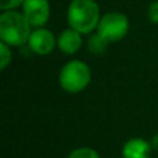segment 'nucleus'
Segmentation results:
<instances>
[{
    "instance_id": "nucleus-1",
    "label": "nucleus",
    "mask_w": 158,
    "mask_h": 158,
    "mask_svg": "<svg viewBox=\"0 0 158 158\" xmlns=\"http://www.w3.org/2000/svg\"><path fill=\"white\" fill-rule=\"evenodd\" d=\"M101 15L96 0H71L67 8V24L82 35H90L96 32Z\"/></svg>"
},
{
    "instance_id": "nucleus-2",
    "label": "nucleus",
    "mask_w": 158,
    "mask_h": 158,
    "mask_svg": "<svg viewBox=\"0 0 158 158\" xmlns=\"http://www.w3.org/2000/svg\"><path fill=\"white\" fill-rule=\"evenodd\" d=\"M33 28L22 11L8 10L0 14V42L11 47H21L28 43Z\"/></svg>"
},
{
    "instance_id": "nucleus-3",
    "label": "nucleus",
    "mask_w": 158,
    "mask_h": 158,
    "mask_svg": "<svg viewBox=\"0 0 158 158\" xmlns=\"http://www.w3.org/2000/svg\"><path fill=\"white\" fill-rule=\"evenodd\" d=\"M92 82V69L82 60H69L61 67L58 83L65 93L78 94L87 89Z\"/></svg>"
},
{
    "instance_id": "nucleus-4",
    "label": "nucleus",
    "mask_w": 158,
    "mask_h": 158,
    "mask_svg": "<svg viewBox=\"0 0 158 158\" xmlns=\"http://www.w3.org/2000/svg\"><path fill=\"white\" fill-rule=\"evenodd\" d=\"M131 29L129 18L121 11H108L101 15L96 32L108 43H117L126 38Z\"/></svg>"
},
{
    "instance_id": "nucleus-5",
    "label": "nucleus",
    "mask_w": 158,
    "mask_h": 158,
    "mask_svg": "<svg viewBox=\"0 0 158 158\" xmlns=\"http://www.w3.org/2000/svg\"><path fill=\"white\" fill-rule=\"evenodd\" d=\"M27 46L36 56H49L57 47V38L46 27L33 28Z\"/></svg>"
},
{
    "instance_id": "nucleus-6",
    "label": "nucleus",
    "mask_w": 158,
    "mask_h": 158,
    "mask_svg": "<svg viewBox=\"0 0 158 158\" xmlns=\"http://www.w3.org/2000/svg\"><path fill=\"white\" fill-rule=\"evenodd\" d=\"M21 8L22 14L32 28L46 27L50 19L52 7L49 0H25Z\"/></svg>"
},
{
    "instance_id": "nucleus-7",
    "label": "nucleus",
    "mask_w": 158,
    "mask_h": 158,
    "mask_svg": "<svg viewBox=\"0 0 158 158\" xmlns=\"http://www.w3.org/2000/svg\"><path fill=\"white\" fill-rule=\"evenodd\" d=\"M83 35L72 28H65L57 35V49L65 56H75L83 47Z\"/></svg>"
},
{
    "instance_id": "nucleus-8",
    "label": "nucleus",
    "mask_w": 158,
    "mask_h": 158,
    "mask_svg": "<svg viewBox=\"0 0 158 158\" xmlns=\"http://www.w3.org/2000/svg\"><path fill=\"white\" fill-rule=\"evenodd\" d=\"M153 147L148 140L143 137H131L121 148L122 158H151Z\"/></svg>"
},
{
    "instance_id": "nucleus-9",
    "label": "nucleus",
    "mask_w": 158,
    "mask_h": 158,
    "mask_svg": "<svg viewBox=\"0 0 158 158\" xmlns=\"http://www.w3.org/2000/svg\"><path fill=\"white\" fill-rule=\"evenodd\" d=\"M85 44H86V49L89 53H92L94 56H101L107 52L110 43L104 38H101L97 32H93L90 35H87Z\"/></svg>"
},
{
    "instance_id": "nucleus-10",
    "label": "nucleus",
    "mask_w": 158,
    "mask_h": 158,
    "mask_svg": "<svg viewBox=\"0 0 158 158\" xmlns=\"http://www.w3.org/2000/svg\"><path fill=\"white\" fill-rule=\"evenodd\" d=\"M65 158H101L98 151L89 146H82V147H77L71 151Z\"/></svg>"
},
{
    "instance_id": "nucleus-11",
    "label": "nucleus",
    "mask_w": 158,
    "mask_h": 158,
    "mask_svg": "<svg viewBox=\"0 0 158 158\" xmlns=\"http://www.w3.org/2000/svg\"><path fill=\"white\" fill-rule=\"evenodd\" d=\"M13 63V47L0 42V71H6Z\"/></svg>"
},
{
    "instance_id": "nucleus-12",
    "label": "nucleus",
    "mask_w": 158,
    "mask_h": 158,
    "mask_svg": "<svg viewBox=\"0 0 158 158\" xmlns=\"http://www.w3.org/2000/svg\"><path fill=\"white\" fill-rule=\"evenodd\" d=\"M147 19L154 25H158V0H154L147 7Z\"/></svg>"
},
{
    "instance_id": "nucleus-13",
    "label": "nucleus",
    "mask_w": 158,
    "mask_h": 158,
    "mask_svg": "<svg viewBox=\"0 0 158 158\" xmlns=\"http://www.w3.org/2000/svg\"><path fill=\"white\" fill-rule=\"evenodd\" d=\"M25 0H0V10L8 11V10H18L22 7Z\"/></svg>"
},
{
    "instance_id": "nucleus-14",
    "label": "nucleus",
    "mask_w": 158,
    "mask_h": 158,
    "mask_svg": "<svg viewBox=\"0 0 158 158\" xmlns=\"http://www.w3.org/2000/svg\"><path fill=\"white\" fill-rule=\"evenodd\" d=\"M150 143H151V147H153V150L154 151H158V133L154 135L153 139L150 140Z\"/></svg>"
}]
</instances>
